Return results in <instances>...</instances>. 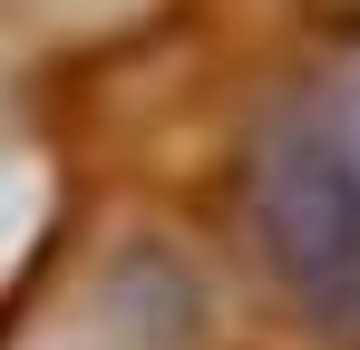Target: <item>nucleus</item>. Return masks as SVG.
<instances>
[{"label":"nucleus","instance_id":"1","mask_svg":"<svg viewBox=\"0 0 360 350\" xmlns=\"http://www.w3.org/2000/svg\"><path fill=\"white\" fill-rule=\"evenodd\" d=\"M253 214H263V253L292 273L302 302H321L331 321H360V136L351 127L292 117L263 146Z\"/></svg>","mask_w":360,"mask_h":350}]
</instances>
